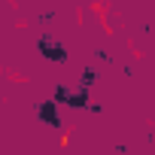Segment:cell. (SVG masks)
I'll return each mask as SVG.
<instances>
[{"label":"cell","instance_id":"obj_1","mask_svg":"<svg viewBox=\"0 0 155 155\" xmlns=\"http://www.w3.org/2000/svg\"><path fill=\"white\" fill-rule=\"evenodd\" d=\"M37 49H40V55L49 58L52 64H64V61H67V49H64L61 43L49 40V37H40V40H37Z\"/></svg>","mask_w":155,"mask_h":155},{"label":"cell","instance_id":"obj_2","mask_svg":"<svg viewBox=\"0 0 155 155\" xmlns=\"http://www.w3.org/2000/svg\"><path fill=\"white\" fill-rule=\"evenodd\" d=\"M58 101L52 97V101H46V104H40V122H46V125H52V128H61V119H58Z\"/></svg>","mask_w":155,"mask_h":155},{"label":"cell","instance_id":"obj_3","mask_svg":"<svg viewBox=\"0 0 155 155\" xmlns=\"http://www.w3.org/2000/svg\"><path fill=\"white\" fill-rule=\"evenodd\" d=\"M64 107H73V110H85V107H88V88L82 85L79 91H70V94H67V104H64Z\"/></svg>","mask_w":155,"mask_h":155},{"label":"cell","instance_id":"obj_4","mask_svg":"<svg viewBox=\"0 0 155 155\" xmlns=\"http://www.w3.org/2000/svg\"><path fill=\"white\" fill-rule=\"evenodd\" d=\"M82 85H85V88H91V85H94V70H91V67H85V70H82Z\"/></svg>","mask_w":155,"mask_h":155}]
</instances>
